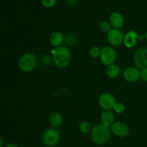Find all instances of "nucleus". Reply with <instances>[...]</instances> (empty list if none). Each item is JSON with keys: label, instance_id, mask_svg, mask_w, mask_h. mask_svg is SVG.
I'll return each instance as SVG.
<instances>
[{"label": "nucleus", "instance_id": "1", "mask_svg": "<svg viewBox=\"0 0 147 147\" xmlns=\"http://www.w3.org/2000/svg\"><path fill=\"white\" fill-rule=\"evenodd\" d=\"M71 61V53L66 46H60L53 50V61L57 67H66Z\"/></svg>", "mask_w": 147, "mask_h": 147}, {"label": "nucleus", "instance_id": "2", "mask_svg": "<svg viewBox=\"0 0 147 147\" xmlns=\"http://www.w3.org/2000/svg\"><path fill=\"white\" fill-rule=\"evenodd\" d=\"M111 130L109 127L100 124L92 128L90 137L92 140L97 144H104L109 141L111 138Z\"/></svg>", "mask_w": 147, "mask_h": 147}, {"label": "nucleus", "instance_id": "3", "mask_svg": "<svg viewBox=\"0 0 147 147\" xmlns=\"http://www.w3.org/2000/svg\"><path fill=\"white\" fill-rule=\"evenodd\" d=\"M38 59L32 53H27L21 56L19 60V67L22 71L29 72L34 70L37 66Z\"/></svg>", "mask_w": 147, "mask_h": 147}, {"label": "nucleus", "instance_id": "4", "mask_svg": "<svg viewBox=\"0 0 147 147\" xmlns=\"http://www.w3.org/2000/svg\"><path fill=\"white\" fill-rule=\"evenodd\" d=\"M116 57L117 54L116 50L111 46H106L101 49L99 59L103 65L108 66L114 63L115 61L116 60Z\"/></svg>", "mask_w": 147, "mask_h": 147}, {"label": "nucleus", "instance_id": "5", "mask_svg": "<svg viewBox=\"0 0 147 147\" xmlns=\"http://www.w3.org/2000/svg\"><path fill=\"white\" fill-rule=\"evenodd\" d=\"M60 139V133L55 128H49L46 130L42 135L43 144L49 147H53L57 145Z\"/></svg>", "mask_w": 147, "mask_h": 147}, {"label": "nucleus", "instance_id": "6", "mask_svg": "<svg viewBox=\"0 0 147 147\" xmlns=\"http://www.w3.org/2000/svg\"><path fill=\"white\" fill-rule=\"evenodd\" d=\"M124 35L120 29L111 28L107 33V40L113 46H119L123 43Z\"/></svg>", "mask_w": 147, "mask_h": 147}, {"label": "nucleus", "instance_id": "7", "mask_svg": "<svg viewBox=\"0 0 147 147\" xmlns=\"http://www.w3.org/2000/svg\"><path fill=\"white\" fill-rule=\"evenodd\" d=\"M134 61L136 67L139 69L147 67V48H140L135 51Z\"/></svg>", "mask_w": 147, "mask_h": 147}, {"label": "nucleus", "instance_id": "8", "mask_svg": "<svg viewBox=\"0 0 147 147\" xmlns=\"http://www.w3.org/2000/svg\"><path fill=\"white\" fill-rule=\"evenodd\" d=\"M116 101L114 96L110 93H103L98 98V103L100 108L104 110H111L113 109Z\"/></svg>", "mask_w": 147, "mask_h": 147}, {"label": "nucleus", "instance_id": "9", "mask_svg": "<svg viewBox=\"0 0 147 147\" xmlns=\"http://www.w3.org/2000/svg\"><path fill=\"white\" fill-rule=\"evenodd\" d=\"M111 131L116 136L125 137L129 134V128L125 122L117 121L111 125Z\"/></svg>", "mask_w": 147, "mask_h": 147}, {"label": "nucleus", "instance_id": "10", "mask_svg": "<svg viewBox=\"0 0 147 147\" xmlns=\"http://www.w3.org/2000/svg\"><path fill=\"white\" fill-rule=\"evenodd\" d=\"M123 79L129 82H135L140 79V70L136 66H130L123 71Z\"/></svg>", "mask_w": 147, "mask_h": 147}, {"label": "nucleus", "instance_id": "11", "mask_svg": "<svg viewBox=\"0 0 147 147\" xmlns=\"http://www.w3.org/2000/svg\"><path fill=\"white\" fill-rule=\"evenodd\" d=\"M140 40V35L136 32L130 30L124 35L123 43L128 48H131L135 47Z\"/></svg>", "mask_w": 147, "mask_h": 147}, {"label": "nucleus", "instance_id": "12", "mask_svg": "<svg viewBox=\"0 0 147 147\" xmlns=\"http://www.w3.org/2000/svg\"><path fill=\"white\" fill-rule=\"evenodd\" d=\"M124 21L123 14L118 12H112L109 17V22L113 28L120 29L124 24Z\"/></svg>", "mask_w": 147, "mask_h": 147}, {"label": "nucleus", "instance_id": "13", "mask_svg": "<svg viewBox=\"0 0 147 147\" xmlns=\"http://www.w3.org/2000/svg\"><path fill=\"white\" fill-rule=\"evenodd\" d=\"M63 41H64V36L61 32L54 31L50 35V42L53 47H60V46H61Z\"/></svg>", "mask_w": 147, "mask_h": 147}, {"label": "nucleus", "instance_id": "14", "mask_svg": "<svg viewBox=\"0 0 147 147\" xmlns=\"http://www.w3.org/2000/svg\"><path fill=\"white\" fill-rule=\"evenodd\" d=\"M115 117L111 110H104L100 115V122L106 127H110L114 122Z\"/></svg>", "mask_w": 147, "mask_h": 147}, {"label": "nucleus", "instance_id": "15", "mask_svg": "<svg viewBox=\"0 0 147 147\" xmlns=\"http://www.w3.org/2000/svg\"><path fill=\"white\" fill-rule=\"evenodd\" d=\"M120 67L117 64H115V63L108 66L106 71V75L110 79H116V78H117L120 75Z\"/></svg>", "mask_w": 147, "mask_h": 147}, {"label": "nucleus", "instance_id": "16", "mask_svg": "<svg viewBox=\"0 0 147 147\" xmlns=\"http://www.w3.org/2000/svg\"><path fill=\"white\" fill-rule=\"evenodd\" d=\"M49 122L53 128H57L63 123V116L60 112H53L49 118Z\"/></svg>", "mask_w": 147, "mask_h": 147}, {"label": "nucleus", "instance_id": "17", "mask_svg": "<svg viewBox=\"0 0 147 147\" xmlns=\"http://www.w3.org/2000/svg\"><path fill=\"white\" fill-rule=\"evenodd\" d=\"M79 129H80V132L83 133H88L91 131V125L90 122L86 120L81 121L80 123L79 124Z\"/></svg>", "mask_w": 147, "mask_h": 147}, {"label": "nucleus", "instance_id": "18", "mask_svg": "<svg viewBox=\"0 0 147 147\" xmlns=\"http://www.w3.org/2000/svg\"><path fill=\"white\" fill-rule=\"evenodd\" d=\"M64 41L67 46H74L77 43V37L73 34H68L64 37Z\"/></svg>", "mask_w": 147, "mask_h": 147}, {"label": "nucleus", "instance_id": "19", "mask_svg": "<svg viewBox=\"0 0 147 147\" xmlns=\"http://www.w3.org/2000/svg\"><path fill=\"white\" fill-rule=\"evenodd\" d=\"M99 27L101 30V31L104 32V33H108L111 29V25L109 21L103 20L99 24Z\"/></svg>", "mask_w": 147, "mask_h": 147}, {"label": "nucleus", "instance_id": "20", "mask_svg": "<svg viewBox=\"0 0 147 147\" xmlns=\"http://www.w3.org/2000/svg\"><path fill=\"white\" fill-rule=\"evenodd\" d=\"M100 51H101V49H100L97 46H94V47H92L90 49V50H89V54L93 59H97V58L100 57Z\"/></svg>", "mask_w": 147, "mask_h": 147}, {"label": "nucleus", "instance_id": "21", "mask_svg": "<svg viewBox=\"0 0 147 147\" xmlns=\"http://www.w3.org/2000/svg\"><path fill=\"white\" fill-rule=\"evenodd\" d=\"M125 108H126V107H125L124 104H123L122 102H116L113 110H114L116 113L120 114L124 112Z\"/></svg>", "mask_w": 147, "mask_h": 147}, {"label": "nucleus", "instance_id": "22", "mask_svg": "<svg viewBox=\"0 0 147 147\" xmlns=\"http://www.w3.org/2000/svg\"><path fill=\"white\" fill-rule=\"evenodd\" d=\"M57 0H41V3L46 8H51L55 4Z\"/></svg>", "mask_w": 147, "mask_h": 147}, {"label": "nucleus", "instance_id": "23", "mask_svg": "<svg viewBox=\"0 0 147 147\" xmlns=\"http://www.w3.org/2000/svg\"><path fill=\"white\" fill-rule=\"evenodd\" d=\"M52 61H53V58H50V56L48 55H45V56H43L41 58V62L43 65H45V66H47V65H50V63H52Z\"/></svg>", "mask_w": 147, "mask_h": 147}, {"label": "nucleus", "instance_id": "24", "mask_svg": "<svg viewBox=\"0 0 147 147\" xmlns=\"http://www.w3.org/2000/svg\"><path fill=\"white\" fill-rule=\"evenodd\" d=\"M140 78L142 80L147 82V67L141 69L140 71Z\"/></svg>", "mask_w": 147, "mask_h": 147}, {"label": "nucleus", "instance_id": "25", "mask_svg": "<svg viewBox=\"0 0 147 147\" xmlns=\"http://www.w3.org/2000/svg\"><path fill=\"white\" fill-rule=\"evenodd\" d=\"M6 147H19V146L17 145H16V144H8V145H7Z\"/></svg>", "mask_w": 147, "mask_h": 147}, {"label": "nucleus", "instance_id": "26", "mask_svg": "<svg viewBox=\"0 0 147 147\" xmlns=\"http://www.w3.org/2000/svg\"><path fill=\"white\" fill-rule=\"evenodd\" d=\"M76 1H77V0H68V2L70 3V4H73V3L76 2Z\"/></svg>", "mask_w": 147, "mask_h": 147}, {"label": "nucleus", "instance_id": "27", "mask_svg": "<svg viewBox=\"0 0 147 147\" xmlns=\"http://www.w3.org/2000/svg\"><path fill=\"white\" fill-rule=\"evenodd\" d=\"M1 146H2V139L0 137V147H1Z\"/></svg>", "mask_w": 147, "mask_h": 147}, {"label": "nucleus", "instance_id": "28", "mask_svg": "<svg viewBox=\"0 0 147 147\" xmlns=\"http://www.w3.org/2000/svg\"><path fill=\"white\" fill-rule=\"evenodd\" d=\"M145 37H146V39L147 40V31L146 32V34H145Z\"/></svg>", "mask_w": 147, "mask_h": 147}]
</instances>
